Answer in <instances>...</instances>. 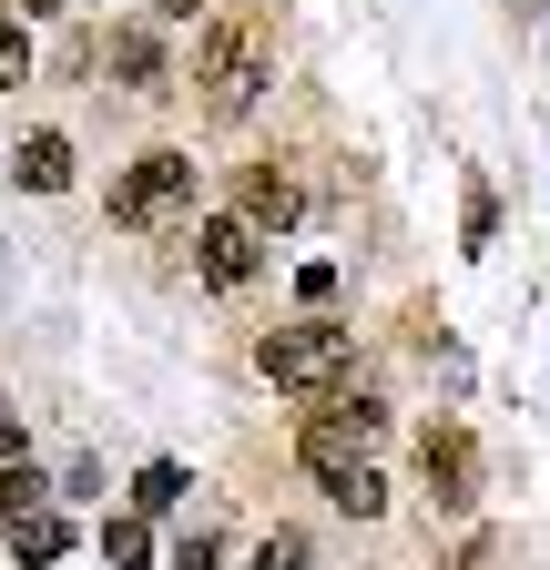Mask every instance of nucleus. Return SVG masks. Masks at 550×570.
I'll return each mask as SVG.
<instances>
[{"instance_id": "13", "label": "nucleus", "mask_w": 550, "mask_h": 570, "mask_svg": "<svg viewBox=\"0 0 550 570\" xmlns=\"http://www.w3.org/2000/svg\"><path fill=\"white\" fill-rule=\"evenodd\" d=\"M144 550H154L144 510H122V520H102V560H112V570H144Z\"/></svg>"}, {"instance_id": "2", "label": "nucleus", "mask_w": 550, "mask_h": 570, "mask_svg": "<svg viewBox=\"0 0 550 570\" xmlns=\"http://www.w3.org/2000/svg\"><path fill=\"white\" fill-rule=\"evenodd\" d=\"M377 439H387V407H377L367 387H357V397H347V387H326V397L306 407V428H296V449H306V469H316V479L367 469V449H377Z\"/></svg>"}, {"instance_id": "16", "label": "nucleus", "mask_w": 550, "mask_h": 570, "mask_svg": "<svg viewBox=\"0 0 550 570\" xmlns=\"http://www.w3.org/2000/svg\"><path fill=\"white\" fill-rule=\"evenodd\" d=\"M0 82H31V31L0 11Z\"/></svg>"}, {"instance_id": "6", "label": "nucleus", "mask_w": 550, "mask_h": 570, "mask_svg": "<svg viewBox=\"0 0 550 570\" xmlns=\"http://www.w3.org/2000/svg\"><path fill=\"white\" fill-rule=\"evenodd\" d=\"M469 428H429V439H419V479H429V499H439V510H469Z\"/></svg>"}, {"instance_id": "9", "label": "nucleus", "mask_w": 550, "mask_h": 570, "mask_svg": "<svg viewBox=\"0 0 550 570\" xmlns=\"http://www.w3.org/2000/svg\"><path fill=\"white\" fill-rule=\"evenodd\" d=\"M245 225H255V235H265V225H296V184L275 174V164L245 174Z\"/></svg>"}, {"instance_id": "19", "label": "nucleus", "mask_w": 550, "mask_h": 570, "mask_svg": "<svg viewBox=\"0 0 550 570\" xmlns=\"http://www.w3.org/2000/svg\"><path fill=\"white\" fill-rule=\"evenodd\" d=\"M21 11H31V21H41V11H61V0H21Z\"/></svg>"}, {"instance_id": "14", "label": "nucleus", "mask_w": 550, "mask_h": 570, "mask_svg": "<svg viewBox=\"0 0 550 570\" xmlns=\"http://www.w3.org/2000/svg\"><path fill=\"white\" fill-rule=\"evenodd\" d=\"M255 570H316V540L306 530H265L255 540Z\"/></svg>"}, {"instance_id": "3", "label": "nucleus", "mask_w": 550, "mask_h": 570, "mask_svg": "<svg viewBox=\"0 0 550 570\" xmlns=\"http://www.w3.org/2000/svg\"><path fill=\"white\" fill-rule=\"evenodd\" d=\"M255 367H265L275 387H296V397H326L336 377L357 367V336L326 326V316H306V326H275V336L255 346Z\"/></svg>"}, {"instance_id": "17", "label": "nucleus", "mask_w": 550, "mask_h": 570, "mask_svg": "<svg viewBox=\"0 0 550 570\" xmlns=\"http://www.w3.org/2000/svg\"><path fill=\"white\" fill-rule=\"evenodd\" d=\"M0 459H21V417L11 407H0Z\"/></svg>"}, {"instance_id": "8", "label": "nucleus", "mask_w": 550, "mask_h": 570, "mask_svg": "<svg viewBox=\"0 0 550 570\" xmlns=\"http://www.w3.org/2000/svg\"><path fill=\"white\" fill-rule=\"evenodd\" d=\"M61 550H72V520H61V510H31V520L11 530V560H21V570H51Z\"/></svg>"}, {"instance_id": "5", "label": "nucleus", "mask_w": 550, "mask_h": 570, "mask_svg": "<svg viewBox=\"0 0 550 570\" xmlns=\"http://www.w3.org/2000/svg\"><path fill=\"white\" fill-rule=\"evenodd\" d=\"M255 265H265V235L245 225V214H204V225H194V275L204 285L235 296V285H255Z\"/></svg>"}, {"instance_id": "15", "label": "nucleus", "mask_w": 550, "mask_h": 570, "mask_svg": "<svg viewBox=\"0 0 550 570\" xmlns=\"http://www.w3.org/2000/svg\"><path fill=\"white\" fill-rule=\"evenodd\" d=\"M174 499H184V469H174V459H154L144 479H132V510H144V520H154V510H174Z\"/></svg>"}, {"instance_id": "1", "label": "nucleus", "mask_w": 550, "mask_h": 570, "mask_svg": "<svg viewBox=\"0 0 550 570\" xmlns=\"http://www.w3.org/2000/svg\"><path fill=\"white\" fill-rule=\"evenodd\" d=\"M194 82H204V112H215V122H245L255 92L275 82V21L215 11V21H204V51H194Z\"/></svg>"}, {"instance_id": "12", "label": "nucleus", "mask_w": 550, "mask_h": 570, "mask_svg": "<svg viewBox=\"0 0 550 570\" xmlns=\"http://www.w3.org/2000/svg\"><path fill=\"white\" fill-rule=\"evenodd\" d=\"M326 499H336L347 520H377V510H387V479H377V459H367V469H336V479H326Z\"/></svg>"}, {"instance_id": "18", "label": "nucleus", "mask_w": 550, "mask_h": 570, "mask_svg": "<svg viewBox=\"0 0 550 570\" xmlns=\"http://www.w3.org/2000/svg\"><path fill=\"white\" fill-rule=\"evenodd\" d=\"M154 11H164V21H194V11H204V0H154Z\"/></svg>"}, {"instance_id": "4", "label": "nucleus", "mask_w": 550, "mask_h": 570, "mask_svg": "<svg viewBox=\"0 0 550 570\" xmlns=\"http://www.w3.org/2000/svg\"><path fill=\"white\" fill-rule=\"evenodd\" d=\"M194 204V154H144L122 184H112V225H132V235H154V225H174V214Z\"/></svg>"}, {"instance_id": "10", "label": "nucleus", "mask_w": 550, "mask_h": 570, "mask_svg": "<svg viewBox=\"0 0 550 570\" xmlns=\"http://www.w3.org/2000/svg\"><path fill=\"white\" fill-rule=\"evenodd\" d=\"M112 71H122L132 92H164V41L154 31H112Z\"/></svg>"}, {"instance_id": "7", "label": "nucleus", "mask_w": 550, "mask_h": 570, "mask_svg": "<svg viewBox=\"0 0 550 570\" xmlns=\"http://www.w3.org/2000/svg\"><path fill=\"white\" fill-rule=\"evenodd\" d=\"M11 174H21V194H61V184H72V142H61V132H31L21 154H11Z\"/></svg>"}, {"instance_id": "11", "label": "nucleus", "mask_w": 550, "mask_h": 570, "mask_svg": "<svg viewBox=\"0 0 550 570\" xmlns=\"http://www.w3.org/2000/svg\"><path fill=\"white\" fill-rule=\"evenodd\" d=\"M31 510H51V499H41V469L31 459H0V530H21Z\"/></svg>"}]
</instances>
